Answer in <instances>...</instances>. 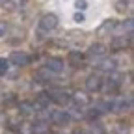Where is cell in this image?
<instances>
[{
    "mask_svg": "<svg viewBox=\"0 0 134 134\" xmlns=\"http://www.w3.org/2000/svg\"><path fill=\"white\" fill-rule=\"evenodd\" d=\"M99 115H100V112H99L97 108H93V110H90V112H88V119H97Z\"/></svg>",
    "mask_w": 134,
    "mask_h": 134,
    "instance_id": "cell-24",
    "label": "cell"
},
{
    "mask_svg": "<svg viewBox=\"0 0 134 134\" xmlns=\"http://www.w3.org/2000/svg\"><path fill=\"white\" fill-rule=\"evenodd\" d=\"M50 95V100H54V103H58V104H65V103H69V93L67 91H63V90H52L48 93Z\"/></svg>",
    "mask_w": 134,
    "mask_h": 134,
    "instance_id": "cell-5",
    "label": "cell"
},
{
    "mask_svg": "<svg viewBox=\"0 0 134 134\" xmlns=\"http://www.w3.org/2000/svg\"><path fill=\"white\" fill-rule=\"evenodd\" d=\"M114 132H115V134H129V127L123 125V123H117V125L114 127Z\"/></svg>",
    "mask_w": 134,
    "mask_h": 134,
    "instance_id": "cell-19",
    "label": "cell"
},
{
    "mask_svg": "<svg viewBox=\"0 0 134 134\" xmlns=\"http://www.w3.org/2000/svg\"><path fill=\"white\" fill-rule=\"evenodd\" d=\"M73 134H84V132H82L80 129H76V130H73Z\"/></svg>",
    "mask_w": 134,
    "mask_h": 134,
    "instance_id": "cell-28",
    "label": "cell"
},
{
    "mask_svg": "<svg viewBox=\"0 0 134 134\" xmlns=\"http://www.w3.org/2000/svg\"><path fill=\"white\" fill-rule=\"evenodd\" d=\"M97 69L99 71H106V73H112L115 69V60L114 58H104L97 63Z\"/></svg>",
    "mask_w": 134,
    "mask_h": 134,
    "instance_id": "cell-10",
    "label": "cell"
},
{
    "mask_svg": "<svg viewBox=\"0 0 134 134\" xmlns=\"http://www.w3.org/2000/svg\"><path fill=\"white\" fill-rule=\"evenodd\" d=\"M9 62H11L13 65H17V67H24V65L30 63V56L24 54V52H11Z\"/></svg>",
    "mask_w": 134,
    "mask_h": 134,
    "instance_id": "cell-3",
    "label": "cell"
},
{
    "mask_svg": "<svg viewBox=\"0 0 134 134\" xmlns=\"http://www.w3.org/2000/svg\"><path fill=\"white\" fill-rule=\"evenodd\" d=\"M115 28H117V21H114V19H108V21H104L103 24L99 26L97 34H99V36H106V34H112Z\"/></svg>",
    "mask_w": 134,
    "mask_h": 134,
    "instance_id": "cell-6",
    "label": "cell"
},
{
    "mask_svg": "<svg viewBox=\"0 0 134 134\" xmlns=\"http://www.w3.org/2000/svg\"><path fill=\"white\" fill-rule=\"evenodd\" d=\"M6 32H8V23L6 21H0V37L6 36Z\"/></svg>",
    "mask_w": 134,
    "mask_h": 134,
    "instance_id": "cell-25",
    "label": "cell"
},
{
    "mask_svg": "<svg viewBox=\"0 0 134 134\" xmlns=\"http://www.w3.org/2000/svg\"><path fill=\"white\" fill-rule=\"evenodd\" d=\"M50 104V95L48 93H37V97H36V104H34V108H47Z\"/></svg>",
    "mask_w": 134,
    "mask_h": 134,
    "instance_id": "cell-14",
    "label": "cell"
},
{
    "mask_svg": "<svg viewBox=\"0 0 134 134\" xmlns=\"http://www.w3.org/2000/svg\"><path fill=\"white\" fill-rule=\"evenodd\" d=\"M30 132L32 134H48V123L45 121H37L30 127Z\"/></svg>",
    "mask_w": 134,
    "mask_h": 134,
    "instance_id": "cell-15",
    "label": "cell"
},
{
    "mask_svg": "<svg viewBox=\"0 0 134 134\" xmlns=\"http://www.w3.org/2000/svg\"><path fill=\"white\" fill-rule=\"evenodd\" d=\"M123 30H127L129 36H132V19H129L127 23H123Z\"/></svg>",
    "mask_w": 134,
    "mask_h": 134,
    "instance_id": "cell-23",
    "label": "cell"
},
{
    "mask_svg": "<svg viewBox=\"0 0 134 134\" xmlns=\"http://www.w3.org/2000/svg\"><path fill=\"white\" fill-rule=\"evenodd\" d=\"M39 26H41V30H47V32L54 30L58 26V15L56 13H45L39 21Z\"/></svg>",
    "mask_w": 134,
    "mask_h": 134,
    "instance_id": "cell-1",
    "label": "cell"
},
{
    "mask_svg": "<svg viewBox=\"0 0 134 134\" xmlns=\"http://www.w3.org/2000/svg\"><path fill=\"white\" fill-rule=\"evenodd\" d=\"M69 99L73 100L76 106H86V104H90V95H86L84 91H75Z\"/></svg>",
    "mask_w": 134,
    "mask_h": 134,
    "instance_id": "cell-8",
    "label": "cell"
},
{
    "mask_svg": "<svg viewBox=\"0 0 134 134\" xmlns=\"http://www.w3.org/2000/svg\"><path fill=\"white\" fill-rule=\"evenodd\" d=\"M130 104H132L130 99H127V100H125V99H119V100H115V103L110 104V110H112V112H125V110L130 108Z\"/></svg>",
    "mask_w": 134,
    "mask_h": 134,
    "instance_id": "cell-11",
    "label": "cell"
},
{
    "mask_svg": "<svg viewBox=\"0 0 134 134\" xmlns=\"http://www.w3.org/2000/svg\"><path fill=\"white\" fill-rule=\"evenodd\" d=\"M19 110H21L23 115L28 117V115L32 114V110H36V108H34V104H30V103H21V104H19Z\"/></svg>",
    "mask_w": 134,
    "mask_h": 134,
    "instance_id": "cell-17",
    "label": "cell"
},
{
    "mask_svg": "<svg viewBox=\"0 0 134 134\" xmlns=\"http://www.w3.org/2000/svg\"><path fill=\"white\" fill-rule=\"evenodd\" d=\"M73 19H75V23H84V21H86V17H84V13H75Z\"/></svg>",
    "mask_w": 134,
    "mask_h": 134,
    "instance_id": "cell-26",
    "label": "cell"
},
{
    "mask_svg": "<svg viewBox=\"0 0 134 134\" xmlns=\"http://www.w3.org/2000/svg\"><path fill=\"white\" fill-rule=\"evenodd\" d=\"M47 71H50V73H62L63 71V60L62 58H50L47 62Z\"/></svg>",
    "mask_w": 134,
    "mask_h": 134,
    "instance_id": "cell-7",
    "label": "cell"
},
{
    "mask_svg": "<svg viewBox=\"0 0 134 134\" xmlns=\"http://www.w3.org/2000/svg\"><path fill=\"white\" fill-rule=\"evenodd\" d=\"M75 8H76L78 11H80V9L86 11V9H88V0H76V2H75Z\"/></svg>",
    "mask_w": 134,
    "mask_h": 134,
    "instance_id": "cell-21",
    "label": "cell"
},
{
    "mask_svg": "<svg viewBox=\"0 0 134 134\" xmlns=\"http://www.w3.org/2000/svg\"><path fill=\"white\" fill-rule=\"evenodd\" d=\"M90 134H104V129L100 127V125H91V129H90Z\"/></svg>",
    "mask_w": 134,
    "mask_h": 134,
    "instance_id": "cell-22",
    "label": "cell"
},
{
    "mask_svg": "<svg viewBox=\"0 0 134 134\" xmlns=\"http://www.w3.org/2000/svg\"><path fill=\"white\" fill-rule=\"evenodd\" d=\"M69 65H73V67H80L82 63H84V54L82 52H78V50H71L69 52Z\"/></svg>",
    "mask_w": 134,
    "mask_h": 134,
    "instance_id": "cell-13",
    "label": "cell"
},
{
    "mask_svg": "<svg viewBox=\"0 0 134 134\" xmlns=\"http://www.w3.org/2000/svg\"><path fill=\"white\" fill-rule=\"evenodd\" d=\"M129 43H130V36H127V39H125V36H123V37H115V39L112 41V48H114V50H121V48L129 47Z\"/></svg>",
    "mask_w": 134,
    "mask_h": 134,
    "instance_id": "cell-16",
    "label": "cell"
},
{
    "mask_svg": "<svg viewBox=\"0 0 134 134\" xmlns=\"http://www.w3.org/2000/svg\"><path fill=\"white\" fill-rule=\"evenodd\" d=\"M8 63H9L8 60H4V58H0V76H2V75H6V73H8V67H9Z\"/></svg>",
    "mask_w": 134,
    "mask_h": 134,
    "instance_id": "cell-20",
    "label": "cell"
},
{
    "mask_svg": "<svg viewBox=\"0 0 134 134\" xmlns=\"http://www.w3.org/2000/svg\"><path fill=\"white\" fill-rule=\"evenodd\" d=\"M0 6H4V8H11V0H0Z\"/></svg>",
    "mask_w": 134,
    "mask_h": 134,
    "instance_id": "cell-27",
    "label": "cell"
},
{
    "mask_svg": "<svg viewBox=\"0 0 134 134\" xmlns=\"http://www.w3.org/2000/svg\"><path fill=\"white\" fill-rule=\"evenodd\" d=\"M115 9L121 11V13H125L129 9V0H117V2H115Z\"/></svg>",
    "mask_w": 134,
    "mask_h": 134,
    "instance_id": "cell-18",
    "label": "cell"
},
{
    "mask_svg": "<svg viewBox=\"0 0 134 134\" xmlns=\"http://www.w3.org/2000/svg\"><path fill=\"white\" fill-rule=\"evenodd\" d=\"M104 54H106V47L103 43H93L90 47V56L91 58H103Z\"/></svg>",
    "mask_w": 134,
    "mask_h": 134,
    "instance_id": "cell-12",
    "label": "cell"
},
{
    "mask_svg": "<svg viewBox=\"0 0 134 134\" xmlns=\"http://www.w3.org/2000/svg\"><path fill=\"white\" fill-rule=\"evenodd\" d=\"M86 88L90 91H99L100 88H103V80H100L97 75H91V76L86 78Z\"/></svg>",
    "mask_w": 134,
    "mask_h": 134,
    "instance_id": "cell-9",
    "label": "cell"
},
{
    "mask_svg": "<svg viewBox=\"0 0 134 134\" xmlns=\"http://www.w3.org/2000/svg\"><path fill=\"white\" fill-rule=\"evenodd\" d=\"M123 78V75H119V73H112L110 76H108V80H106V88H104V91L106 93H114L117 88L121 86V80Z\"/></svg>",
    "mask_w": 134,
    "mask_h": 134,
    "instance_id": "cell-2",
    "label": "cell"
},
{
    "mask_svg": "<svg viewBox=\"0 0 134 134\" xmlns=\"http://www.w3.org/2000/svg\"><path fill=\"white\" fill-rule=\"evenodd\" d=\"M50 119H52L54 125H67V123L71 121V115L67 114V112H63V110H56V112H52Z\"/></svg>",
    "mask_w": 134,
    "mask_h": 134,
    "instance_id": "cell-4",
    "label": "cell"
}]
</instances>
